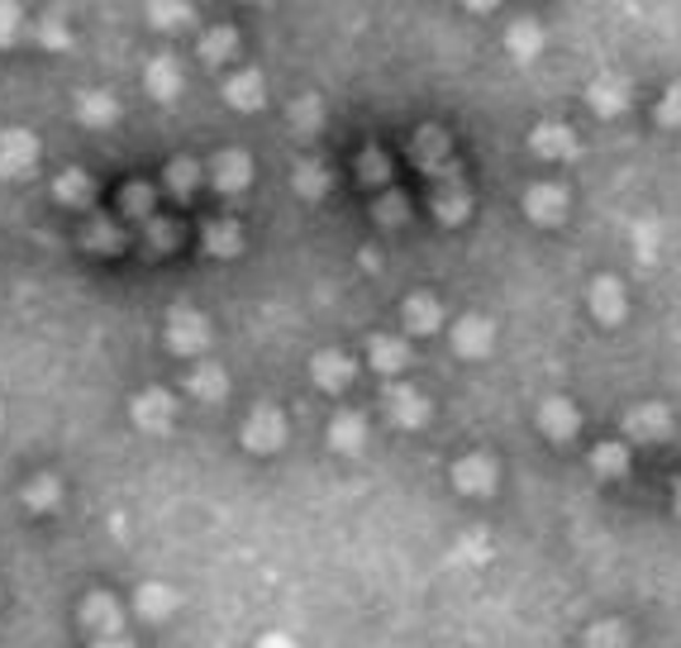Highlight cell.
I'll return each mask as SVG.
<instances>
[{
	"label": "cell",
	"mask_w": 681,
	"mask_h": 648,
	"mask_svg": "<svg viewBox=\"0 0 681 648\" xmlns=\"http://www.w3.org/2000/svg\"><path fill=\"white\" fill-rule=\"evenodd\" d=\"M658 124L662 129H681V86H668L658 100Z\"/></svg>",
	"instance_id": "cell-45"
},
{
	"label": "cell",
	"mask_w": 681,
	"mask_h": 648,
	"mask_svg": "<svg viewBox=\"0 0 681 648\" xmlns=\"http://www.w3.org/2000/svg\"><path fill=\"white\" fill-rule=\"evenodd\" d=\"M433 215H439L443 224H462L472 215V191L453 177V172L433 182Z\"/></svg>",
	"instance_id": "cell-18"
},
{
	"label": "cell",
	"mask_w": 681,
	"mask_h": 648,
	"mask_svg": "<svg viewBox=\"0 0 681 648\" xmlns=\"http://www.w3.org/2000/svg\"><path fill=\"white\" fill-rule=\"evenodd\" d=\"M81 243H86L91 253H120V249H124V229L114 224V220H106V215H91V220H86Z\"/></svg>",
	"instance_id": "cell-33"
},
{
	"label": "cell",
	"mask_w": 681,
	"mask_h": 648,
	"mask_svg": "<svg viewBox=\"0 0 681 648\" xmlns=\"http://www.w3.org/2000/svg\"><path fill=\"white\" fill-rule=\"evenodd\" d=\"M210 186L220 196H243L253 186V157L243 149H224L210 157Z\"/></svg>",
	"instance_id": "cell-4"
},
{
	"label": "cell",
	"mask_w": 681,
	"mask_h": 648,
	"mask_svg": "<svg viewBox=\"0 0 681 648\" xmlns=\"http://www.w3.org/2000/svg\"><path fill=\"white\" fill-rule=\"evenodd\" d=\"M672 501H677V506H681V486H677V492H672Z\"/></svg>",
	"instance_id": "cell-49"
},
{
	"label": "cell",
	"mask_w": 681,
	"mask_h": 648,
	"mask_svg": "<svg viewBox=\"0 0 681 648\" xmlns=\"http://www.w3.org/2000/svg\"><path fill=\"white\" fill-rule=\"evenodd\" d=\"M367 363L376 372H386V377H396V372L410 367V343L396 339V334H372L367 339Z\"/></svg>",
	"instance_id": "cell-25"
},
{
	"label": "cell",
	"mask_w": 681,
	"mask_h": 648,
	"mask_svg": "<svg viewBox=\"0 0 681 648\" xmlns=\"http://www.w3.org/2000/svg\"><path fill=\"white\" fill-rule=\"evenodd\" d=\"M453 486L462 496H491L496 492V458L486 453H468L453 463Z\"/></svg>",
	"instance_id": "cell-12"
},
{
	"label": "cell",
	"mask_w": 681,
	"mask_h": 648,
	"mask_svg": "<svg viewBox=\"0 0 681 648\" xmlns=\"http://www.w3.org/2000/svg\"><path fill=\"white\" fill-rule=\"evenodd\" d=\"M24 506L29 510H39V515H48V510H57V501H63V482L57 477H48V472H43V477H34V482H24Z\"/></svg>",
	"instance_id": "cell-35"
},
{
	"label": "cell",
	"mask_w": 681,
	"mask_h": 648,
	"mask_svg": "<svg viewBox=\"0 0 681 648\" xmlns=\"http://www.w3.org/2000/svg\"><path fill=\"white\" fill-rule=\"evenodd\" d=\"M310 377H315V386H320V392L339 396V392H348V386H353L358 363L343 349H320V353L310 358Z\"/></svg>",
	"instance_id": "cell-6"
},
{
	"label": "cell",
	"mask_w": 681,
	"mask_h": 648,
	"mask_svg": "<svg viewBox=\"0 0 681 648\" xmlns=\"http://www.w3.org/2000/svg\"><path fill=\"white\" fill-rule=\"evenodd\" d=\"M257 6H267V0H257Z\"/></svg>",
	"instance_id": "cell-50"
},
{
	"label": "cell",
	"mask_w": 681,
	"mask_h": 648,
	"mask_svg": "<svg viewBox=\"0 0 681 648\" xmlns=\"http://www.w3.org/2000/svg\"><path fill=\"white\" fill-rule=\"evenodd\" d=\"M143 243H149L153 253H172L182 243V224H172V220H163V215H153V220L143 224Z\"/></svg>",
	"instance_id": "cell-40"
},
{
	"label": "cell",
	"mask_w": 681,
	"mask_h": 648,
	"mask_svg": "<svg viewBox=\"0 0 681 648\" xmlns=\"http://www.w3.org/2000/svg\"><path fill=\"white\" fill-rule=\"evenodd\" d=\"M143 91H149L153 100H163V106H172V100H182L186 91V72L172 53H157L149 67H143Z\"/></svg>",
	"instance_id": "cell-9"
},
{
	"label": "cell",
	"mask_w": 681,
	"mask_h": 648,
	"mask_svg": "<svg viewBox=\"0 0 681 648\" xmlns=\"http://www.w3.org/2000/svg\"><path fill=\"white\" fill-rule=\"evenodd\" d=\"M96 648H134V639H124V635H114V639H96Z\"/></svg>",
	"instance_id": "cell-47"
},
{
	"label": "cell",
	"mask_w": 681,
	"mask_h": 648,
	"mask_svg": "<svg viewBox=\"0 0 681 648\" xmlns=\"http://www.w3.org/2000/svg\"><path fill=\"white\" fill-rule=\"evenodd\" d=\"M491 343H496V325H491L486 315H462L453 325V349L462 358H486Z\"/></svg>",
	"instance_id": "cell-19"
},
{
	"label": "cell",
	"mask_w": 681,
	"mask_h": 648,
	"mask_svg": "<svg viewBox=\"0 0 681 648\" xmlns=\"http://www.w3.org/2000/svg\"><path fill=\"white\" fill-rule=\"evenodd\" d=\"M591 315H596L601 325H619L629 315V296H625V286H619L615 277L591 282Z\"/></svg>",
	"instance_id": "cell-21"
},
{
	"label": "cell",
	"mask_w": 681,
	"mask_h": 648,
	"mask_svg": "<svg viewBox=\"0 0 681 648\" xmlns=\"http://www.w3.org/2000/svg\"><path fill=\"white\" fill-rule=\"evenodd\" d=\"M519 206H525L529 220H534V224H543V229H553V224L568 220V191H562L558 182H534Z\"/></svg>",
	"instance_id": "cell-7"
},
{
	"label": "cell",
	"mask_w": 681,
	"mask_h": 648,
	"mask_svg": "<svg viewBox=\"0 0 681 648\" xmlns=\"http://www.w3.org/2000/svg\"><path fill=\"white\" fill-rule=\"evenodd\" d=\"M400 320L410 334H439L443 329V306H439V296H429V292H415V296H405V306H400Z\"/></svg>",
	"instance_id": "cell-20"
},
{
	"label": "cell",
	"mask_w": 681,
	"mask_h": 648,
	"mask_svg": "<svg viewBox=\"0 0 681 648\" xmlns=\"http://www.w3.org/2000/svg\"><path fill=\"white\" fill-rule=\"evenodd\" d=\"M325 439H329V449L334 453H362V443H367V420H362L358 410H339L334 420H329V429H325Z\"/></svg>",
	"instance_id": "cell-22"
},
{
	"label": "cell",
	"mask_w": 681,
	"mask_h": 648,
	"mask_svg": "<svg viewBox=\"0 0 681 648\" xmlns=\"http://www.w3.org/2000/svg\"><path fill=\"white\" fill-rule=\"evenodd\" d=\"M72 110H77V120L86 129H110L114 120H120V100H114L110 91H81Z\"/></svg>",
	"instance_id": "cell-28"
},
{
	"label": "cell",
	"mask_w": 681,
	"mask_h": 648,
	"mask_svg": "<svg viewBox=\"0 0 681 648\" xmlns=\"http://www.w3.org/2000/svg\"><path fill=\"white\" fill-rule=\"evenodd\" d=\"M372 215H376V224L382 229H400L405 220H410V200H405L400 191H386V196H376Z\"/></svg>",
	"instance_id": "cell-41"
},
{
	"label": "cell",
	"mask_w": 681,
	"mask_h": 648,
	"mask_svg": "<svg viewBox=\"0 0 681 648\" xmlns=\"http://www.w3.org/2000/svg\"><path fill=\"white\" fill-rule=\"evenodd\" d=\"M129 415H134V425L143 429V435H167L172 420H177V396L163 392V386H149V392L134 396Z\"/></svg>",
	"instance_id": "cell-3"
},
{
	"label": "cell",
	"mask_w": 681,
	"mask_h": 648,
	"mask_svg": "<svg viewBox=\"0 0 681 648\" xmlns=\"http://www.w3.org/2000/svg\"><path fill=\"white\" fill-rule=\"evenodd\" d=\"M529 149L548 157V163H562V157H576L582 153V143H576L572 134V124H562V120H539L529 129Z\"/></svg>",
	"instance_id": "cell-10"
},
{
	"label": "cell",
	"mask_w": 681,
	"mask_h": 648,
	"mask_svg": "<svg viewBox=\"0 0 681 648\" xmlns=\"http://www.w3.org/2000/svg\"><path fill=\"white\" fill-rule=\"evenodd\" d=\"M286 120H292L296 139H310V134H320V124H325V106H320V96H300V100H292V110H286Z\"/></svg>",
	"instance_id": "cell-34"
},
{
	"label": "cell",
	"mask_w": 681,
	"mask_h": 648,
	"mask_svg": "<svg viewBox=\"0 0 681 648\" xmlns=\"http://www.w3.org/2000/svg\"><path fill=\"white\" fill-rule=\"evenodd\" d=\"M505 53L515 57V63H534V57L543 53V29L534 20H519L505 29Z\"/></svg>",
	"instance_id": "cell-31"
},
{
	"label": "cell",
	"mask_w": 681,
	"mask_h": 648,
	"mask_svg": "<svg viewBox=\"0 0 681 648\" xmlns=\"http://www.w3.org/2000/svg\"><path fill=\"white\" fill-rule=\"evenodd\" d=\"M24 29H29V20H24L20 0H0V48H14Z\"/></svg>",
	"instance_id": "cell-43"
},
{
	"label": "cell",
	"mask_w": 681,
	"mask_h": 648,
	"mask_svg": "<svg viewBox=\"0 0 681 648\" xmlns=\"http://www.w3.org/2000/svg\"><path fill=\"white\" fill-rule=\"evenodd\" d=\"M81 625L91 629L96 639H114L124 635V615H120V601L106 596V592H91L81 601Z\"/></svg>",
	"instance_id": "cell-16"
},
{
	"label": "cell",
	"mask_w": 681,
	"mask_h": 648,
	"mask_svg": "<svg viewBox=\"0 0 681 648\" xmlns=\"http://www.w3.org/2000/svg\"><path fill=\"white\" fill-rule=\"evenodd\" d=\"M591 468H596V477H625L629 472V443H601V449L591 453Z\"/></svg>",
	"instance_id": "cell-38"
},
{
	"label": "cell",
	"mask_w": 681,
	"mask_h": 648,
	"mask_svg": "<svg viewBox=\"0 0 681 648\" xmlns=\"http://www.w3.org/2000/svg\"><path fill=\"white\" fill-rule=\"evenodd\" d=\"M586 100L601 120H615V114L629 110V81L619 77V72H601V77L586 86Z\"/></svg>",
	"instance_id": "cell-15"
},
{
	"label": "cell",
	"mask_w": 681,
	"mask_h": 648,
	"mask_svg": "<svg viewBox=\"0 0 681 648\" xmlns=\"http://www.w3.org/2000/svg\"><path fill=\"white\" fill-rule=\"evenodd\" d=\"M462 6H468L472 14H491V10H496V0H462Z\"/></svg>",
	"instance_id": "cell-46"
},
{
	"label": "cell",
	"mask_w": 681,
	"mask_h": 648,
	"mask_svg": "<svg viewBox=\"0 0 681 648\" xmlns=\"http://www.w3.org/2000/svg\"><path fill=\"white\" fill-rule=\"evenodd\" d=\"M206 253L210 257H239L243 253V229H239V220H210L206 224Z\"/></svg>",
	"instance_id": "cell-32"
},
{
	"label": "cell",
	"mask_w": 681,
	"mask_h": 648,
	"mask_svg": "<svg viewBox=\"0 0 681 648\" xmlns=\"http://www.w3.org/2000/svg\"><path fill=\"white\" fill-rule=\"evenodd\" d=\"M358 177H362V186H386L391 182V157H386V149H362L358 153Z\"/></svg>",
	"instance_id": "cell-39"
},
{
	"label": "cell",
	"mask_w": 681,
	"mask_h": 648,
	"mask_svg": "<svg viewBox=\"0 0 681 648\" xmlns=\"http://www.w3.org/2000/svg\"><path fill=\"white\" fill-rule=\"evenodd\" d=\"M329 186H334V177H329V167L320 163V157H300V163L292 167V191L300 200H325Z\"/></svg>",
	"instance_id": "cell-27"
},
{
	"label": "cell",
	"mask_w": 681,
	"mask_h": 648,
	"mask_svg": "<svg viewBox=\"0 0 681 648\" xmlns=\"http://www.w3.org/2000/svg\"><path fill=\"white\" fill-rule=\"evenodd\" d=\"M120 215H134V220L149 224V220H153V186L129 182L124 191H120Z\"/></svg>",
	"instance_id": "cell-42"
},
{
	"label": "cell",
	"mask_w": 681,
	"mask_h": 648,
	"mask_svg": "<svg viewBox=\"0 0 681 648\" xmlns=\"http://www.w3.org/2000/svg\"><path fill=\"white\" fill-rule=\"evenodd\" d=\"M586 648H629V629L619 620H601L586 629Z\"/></svg>",
	"instance_id": "cell-44"
},
{
	"label": "cell",
	"mask_w": 681,
	"mask_h": 648,
	"mask_svg": "<svg viewBox=\"0 0 681 648\" xmlns=\"http://www.w3.org/2000/svg\"><path fill=\"white\" fill-rule=\"evenodd\" d=\"M167 349L177 358H200L210 349V320L200 310H172L167 315Z\"/></svg>",
	"instance_id": "cell-1"
},
{
	"label": "cell",
	"mask_w": 681,
	"mask_h": 648,
	"mask_svg": "<svg viewBox=\"0 0 681 648\" xmlns=\"http://www.w3.org/2000/svg\"><path fill=\"white\" fill-rule=\"evenodd\" d=\"M539 429L553 443H568V439L582 435V410H576L568 396H548L539 406Z\"/></svg>",
	"instance_id": "cell-13"
},
{
	"label": "cell",
	"mask_w": 681,
	"mask_h": 648,
	"mask_svg": "<svg viewBox=\"0 0 681 648\" xmlns=\"http://www.w3.org/2000/svg\"><path fill=\"white\" fill-rule=\"evenodd\" d=\"M53 200H57V206H67V210H86V206L96 200V177H91V172H81V167L57 172Z\"/></svg>",
	"instance_id": "cell-23"
},
{
	"label": "cell",
	"mask_w": 681,
	"mask_h": 648,
	"mask_svg": "<svg viewBox=\"0 0 681 648\" xmlns=\"http://www.w3.org/2000/svg\"><path fill=\"white\" fill-rule=\"evenodd\" d=\"M29 29H34V39H39L48 53H67V48H72V29H67L63 14H43V20L29 24Z\"/></svg>",
	"instance_id": "cell-36"
},
{
	"label": "cell",
	"mask_w": 681,
	"mask_h": 648,
	"mask_svg": "<svg viewBox=\"0 0 681 648\" xmlns=\"http://www.w3.org/2000/svg\"><path fill=\"white\" fill-rule=\"evenodd\" d=\"M134 606H139V615H143V620L163 625V620H172V615H177L182 596L172 592L167 582H143V586H139V596H134Z\"/></svg>",
	"instance_id": "cell-26"
},
{
	"label": "cell",
	"mask_w": 681,
	"mask_h": 648,
	"mask_svg": "<svg viewBox=\"0 0 681 648\" xmlns=\"http://www.w3.org/2000/svg\"><path fill=\"white\" fill-rule=\"evenodd\" d=\"M257 648H296L292 639H286V635H267L263 644H257Z\"/></svg>",
	"instance_id": "cell-48"
},
{
	"label": "cell",
	"mask_w": 681,
	"mask_h": 648,
	"mask_svg": "<svg viewBox=\"0 0 681 648\" xmlns=\"http://www.w3.org/2000/svg\"><path fill=\"white\" fill-rule=\"evenodd\" d=\"M448 153H453V143H448V134L443 129H433V124H425L410 139V157L429 172V177H448Z\"/></svg>",
	"instance_id": "cell-17"
},
{
	"label": "cell",
	"mask_w": 681,
	"mask_h": 648,
	"mask_svg": "<svg viewBox=\"0 0 681 648\" xmlns=\"http://www.w3.org/2000/svg\"><path fill=\"white\" fill-rule=\"evenodd\" d=\"M196 186H200V163H196V157H172V163H167V191L186 200Z\"/></svg>",
	"instance_id": "cell-37"
},
{
	"label": "cell",
	"mask_w": 681,
	"mask_h": 648,
	"mask_svg": "<svg viewBox=\"0 0 681 648\" xmlns=\"http://www.w3.org/2000/svg\"><path fill=\"white\" fill-rule=\"evenodd\" d=\"M143 14H149V24L157 29V34H182V29L196 24V6H191V0H149Z\"/></svg>",
	"instance_id": "cell-24"
},
{
	"label": "cell",
	"mask_w": 681,
	"mask_h": 648,
	"mask_svg": "<svg viewBox=\"0 0 681 648\" xmlns=\"http://www.w3.org/2000/svg\"><path fill=\"white\" fill-rule=\"evenodd\" d=\"M39 163V134L29 129H6L0 134V182H20Z\"/></svg>",
	"instance_id": "cell-2"
},
{
	"label": "cell",
	"mask_w": 681,
	"mask_h": 648,
	"mask_svg": "<svg viewBox=\"0 0 681 648\" xmlns=\"http://www.w3.org/2000/svg\"><path fill=\"white\" fill-rule=\"evenodd\" d=\"M382 406H386V420L400 425V429H425L429 425V396L415 392V386H386Z\"/></svg>",
	"instance_id": "cell-8"
},
{
	"label": "cell",
	"mask_w": 681,
	"mask_h": 648,
	"mask_svg": "<svg viewBox=\"0 0 681 648\" xmlns=\"http://www.w3.org/2000/svg\"><path fill=\"white\" fill-rule=\"evenodd\" d=\"M224 100H229V110H239V114L263 110L267 106V77L257 67H239L234 77L224 81Z\"/></svg>",
	"instance_id": "cell-11"
},
{
	"label": "cell",
	"mask_w": 681,
	"mask_h": 648,
	"mask_svg": "<svg viewBox=\"0 0 681 648\" xmlns=\"http://www.w3.org/2000/svg\"><path fill=\"white\" fill-rule=\"evenodd\" d=\"M186 392H191L196 400H206V406H215V400H224L229 392V377H224V367H215V363H200L186 372Z\"/></svg>",
	"instance_id": "cell-30"
},
{
	"label": "cell",
	"mask_w": 681,
	"mask_h": 648,
	"mask_svg": "<svg viewBox=\"0 0 681 648\" xmlns=\"http://www.w3.org/2000/svg\"><path fill=\"white\" fill-rule=\"evenodd\" d=\"M625 435L634 439V443H662L672 435V415H668V406H658V400H648V406H634L629 415H625Z\"/></svg>",
	"instance_id": "cell-14"
},
{
	"label": "cell",
	"mask_w": 681,
	"mask_h": 648,
	"mask_svg": "<svg viewBox=\"0 0 681 648\" xmlns=\"http://www.w3.org/2000/svg\"><path fill=\"white\" fill-rule=\"evenodd\" d=\"M239 29L234 24H215L206 39H200V63H210V67H224V63H234L239 57Z\"/></svg>",
	"instance_id": "cell-29"
},
{
	"label": "cell",
	"mask_w": 681,
	"mask_h": 648,
	"mask_svg": "<svg viewBox=\"0 0 681 648\" xmlns=\"http://www.w3.org/2000/svg\"><path fill=\"white\" fill-rule=\"evenodd\" d=\"M286 443V415L277 406H257L243 420V449L249 453H277Z\"/></svg>",
	"instance_id": "cell-5"
}]
</instances>
